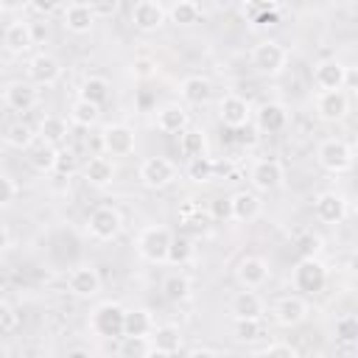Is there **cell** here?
I'll return each mask as SVG.
<instances>
[{"label": "cell", "instance_id": "1", "mask_svg": "<svg viewBox=\"0 0 358 358\" xmlns=\"http://www.w3.org/2000/svg\"><path fill=\"white\" fill-rule=\"evenodd\" d=\"M288 64V50L277 39H263L252 48V67L263 76H280Z\"/></svg>", "mask_w": 358, "mask_h": 358}, {"label": "cell", "instance_id": "2", "mask_svg": "<svg viewBox=\"0 0 358 358\" xmlns=\"http://www.w3.org/2000/svg\"><path fill=\"white\" fill-rule=\"evenodd\" d=\"M123 313H126V308H120L117 302H101L90 313V330L101 338H120L123 336Z\"/></svg>", "mask_w": 358, "mask_h": 358}, {"label": "cell", "instance_id": "3", "mask_svg": "<svg viewBox=\"0 0 358 358\" xmlns=\"http://www.w3.org/2000/svg\"><path fill=\"white\" fill-rule=\"evenodd\" d=\"M316 159L327 173H344L352 168V148L338 137H327L319 143Z\"/></svg>", "mask_w": 358, "mask_h": 358}, {"label": "cell", "instance_id": "4", "mask_svg": "<svg viewBox=\"0 0 358 358\" xmlns=\"http://www.w3.org/2000/svg\"><path fill=\"white\" fill-rule=\"evenodd\" d=\"M123 229V215L117 213V207L112 204H101L90 213L87 218V232L95 238V241H115Z\"/></svg>", "mask_w": 358, "mask_h": 358}, {"label": "cell", "instance_id": "5", "mask_svg": "<svg viewBox=\"0 0 358 358\" xmlns=\"http://www.w3.org/2000/svg\"><path fill=\"white\" fill-rule=\"evenodd\" d=\"M327 285V268L324 263L313 255V257H302L294 266V288L302 294H319Z\"/></svg>", "mask_w": 358, "mask_h": 358}, {"label": "cell", "instance_id": "6", "mask_svg": "<svg viewBox=\"0 0 358 358\" xmlns=\"http://www.w3.org/2000/svg\"><path fill=\"white\" fill-rule=\"evenodd\" d=\"M168 243H171V232L165 227H145L137 235V252L143 260L148 263H165L168 257Z\"/></svg>", "mask_w": 358, "mask_h": 358}, {"label": "cell", "instance_id": "7", "mask_svg": "<svg viewBox=\"0 0 358 358\" xmlns=\"http://www.w3.org/2000/svg\"><path fill=\"white\" fill-rule=\"evenodd\" d=\"M176 179V165L173 159L168 157H148L143 165H140V182L151 190H159V187H168L171 182Z\"/></svg>", "mask_w": 358, "mask_h": 358}, {"label": "cell", "instance_id": "8", "mask_svg": "<svg viewBox=\"0 0 358 358\" xmlns=\"http://www.w3.org/2000/svg\"><path fill=\"white\" fill-rule=\"evenodd\" d=\"M218 120H221L227 129H243V126H249V120H252V106H249V101L241 98V95H235V92L224 95V98L218 101Z\"/></svg>", "mask_w": 358, "mask_h": 358}, {"label": "cell", "instance_id": "9", "mask_svg": "<svg viewBox=\"0 0 358 358\" xmlns=\"http://www.w3.org/2000/svg\"><path fill=\"white\" fill-rule=\"evenodd\" d=\"M350 112V95L344 90H322L316 95V115L327 123L344 120Z\"/></svg>", "mask_w": 358, "mask_h": 358}, {"label": "cell", "instance_id": "10", "mask_svg": "<svg viewBox=\"0 0 358 358\" xmlns=\"http://www.w3.org/2000/svg\"><path fill=\"white\" fill-rule=\"evenodd\" d=\"M101 145L109 157H129L134 151V131L126 123H109L101 131Z\"/></svg>", "mask_w": 358, "mask_h": 358}, {"label": "cell", "instance_id": "11", "mask_svg": "<svg viewBox=\"0 0 358 358\" xmlns=\"http://www.w3.org/2000/svg\"><path fill=\"white\" fill-rule=\"evenodd\" d=\"M67 288L73 296L78 299H92L98 296L101 291V274L95 266H76L70 274H67Z\"/></svg>", "mask_w": 358, "mask_h": 358}, {"label": "cell", "instance_id": "12", "mask_svg": "<svg viewBox=\"0 0 358 358\" xmlns=\"http://www.w3.org/2000/svg\"><path fill=\"white\" fill-rule=\"evenodd\" d=\"M28 78L36 87H50L62 78V62L53 53H36L28 62Z\"/></svg>", "mask_w": 358, "mask_h": 358}, {"label": "cell", "instance_id": "13", "mask_svg": "<svg viewBox=\"0 0 358 358\" xmlns=\"http://www.w3.org/2000/svg\"><path fill=\"white\" fill-rule=\"evenodd\" d=\"M165 8L157 3V0H137L131 6V22L137 31L143 34H151V31H159L162 22H165Z\"/></svg>", "mask_w": 358, "mask_h": 358}, {"label": "cell", "instance_id": "14", "mask_svg": "<svg viewBox=\"0 0 358 358\" xmlns=\"http://www.w3.org/2000/svg\"><path fill=\"white\" fill-rule=\"evenodd\" d=\"M313 215H316L322 224H338V221H344V215H347V201H344V196L336 193V190L319 193V196L313 199Z\"/></svg>", "mask_w": 358, "mask_h": 358}, {"label": "cell", "instance_id": "15", "mask_svg": "<svg viewBox=\"0 0 358 358\" xmlns=\"http://www.w3.org/2000/svg\"><path fill=\"white\" fill-rule=\"evenodd\" d=\"M274 319L280 327H296L308 319V299L299 294H288L274 305Z\"/></svg>", "mask_w": 358, "mask_h": 358}, {"label": "cell", "instance_id": "16", "mask_svg": "<svg viewBox=\"0 0 358 358\" xmlns=\"http://www.w3.org/2000/svg\"><path fill=\"white\" fill-rule=\"evenodd\" d=\"M235 277H238V282H241L243 288H255V291H257V288L266 285V280H268V263H266L263 257H257V255H246V257L238 260Z\"/></svg>", "mask_w": 358, "mask_h": 358}, {"label": "cell", "instance_id": "17", "mask_svg": "<svg viewBox=\"0 0 358 358\" xmlns=\"http://www.w3.org/2000/svg\"><path fill=\"white\" fill-rule=\"evenodd\" d=\"M249 179H252V185H255L257 190L268 193V190H277V187L282 185L285 171H282V165H280L277 159H257V162L252 165Z\"/></svg>", "mask_w": 358, "mask_h": 358}, {"label": "cell", "instance_id": "18", "mask_svg": "<svg viewBox=\"0 0 358 358\" xmlns=\"http://www.w3.org/2000/svg\"><path fill=\"white\" fill-rule=\"evenodd\" d=\"M3 101L8 109L14 112H31L36 103H39V92L34 84L28 81H11L6 90H3Z\"/></svg>", "mask_w": 358, "mask_h": 358}, {"label": "cell", "instance_id": "19", "mask_svg": "<svg viewBox=\"0 0 358 358\" xmlns=\"http://www.w3.org/2000/svg\"><path fill=\"white\" fill-rule=\"evenodd\" d=\"M34 28H31V22H25V20H14L6 31H3V45H6V50L8 53H14V56H22V53H28L31 48H34Z\"/></svg>", "mask_w": 358, "mask_h": 358}, {"label": "cell", "instance_id": "20", "mask_svg": "<svg viewBox=\"0 0 358 358\" xmlns=\"http://www.w3.org/2000/svg\"><path fill=\"white\" fill-rule=\"evenodd\" d=\"M260 210L263 204L252 190H238L235 196H229V218L238 224H252L260 215Z\"/></svg>", "mask_w": 358, "mask_h": 358}, {"label": "cell", "instance_id": "21", "mask_svg": "<svg viewBox=\"0 0 358 358\" xmlns=\"http://www.w3.org/2000/svg\"><path fill=\"white\" fill-rule=\"evenodd\" d=\"M344 78H347V67L336 59H324L313 67V84L322 90H344Z\"/></svg>", "mask_w": 358, "mask_h": 358}, {"label": "cell", "instance_id": "22", "mask_svg": "<svg viewBox=\"0 0 358 358\" xmlns=\"http://www.w3.org/2000/svg\"><path fill=\"white\" fill-rule=\"evenodd\" d=\"M151 350L159 355H173L182 350V330L176 324H154L148 333Z\"/></svg>", "mask_w": 358, "mask_h": 358}, {"label": "cell", "instance_id": "23", "mask_svg": "<svg viewBox=\"0 0 358 358\" xmlns=\"http://www.w3.org/2000/svg\"><path fill=\"white\" fill-rule=\"evenodd\" d=\"M229 310L235 319H260L266 313V302L260 299V294H255V288H243L232 296Z\"/></svg>", "mask_w": 358, "mask_h": 358}, {"label": "cell", "instance_id": "24", "mask_svg": "<svg viewBox=\"0 0 358 358\" xmlns=\"http://www.w3.org/2000/svg\"><path fill=\"white\" fill-rule=\"evenodd\" d=\"M28 165L36 171V173H53L56 171V159H59V148L53 143H31L28 148Z\"/></svg>", "mask_w": 358, "mask_h": 358}, {"label": "cell", "instance_id": "25", "mask_svg": "<svg viewBox=\"0 0 358 358\" xmlns=\"http://www.w3.org/2000/svg\"><path fill=\"white\" fill-rule=\"evenodd\" d=\"M115 173H117V168L109 157H90L84 165V179L92 187H109L115 182Z\"/></svg>", "mask_w": 358, "mask_h": 358}, {"label": "cell", "instance_id": "26", "mask_svg": "<svg viewBox=\"0 0 358 358\" xmlns=\"http://www.w3.org/2000/svg\"><path fill=\"white\" fill-rule=\"evenodd\" d=\"M285 126H288V109H285L282 103L268 101V103H263V106L257 109V129H260V131L277 134V131H282Z\"/></svg>", "mask_w": 358, "mask_h": 358}, {"label": "cell", "instance_id": "27", "mask_svg": "<svg viewBox=\"0 0 358 358\" xmlns=\"http://www.w3.org/2000/svg\"><path fill=\"white\" fill-rule=\"evenodd\" d=\"M179 95H182L185 103H190V106H201V103L210 101V95H213V84H210L204 76H187V78L179 84Z\"/></svg>", "mask_w": 358, "mask_h": 358}, {"label": "cell", "instance_id": "28", "mask_svg": "<svg viewBox=\"0 0 358 358\" xmlns=\"http://www.w3.org/2000/svg\"><path fill=\"white\" fill-rule=\"evenodd\" d=\"M157 129L162 134H179L182 129H187V112L182 103H165L162 109H157Z\"/></svg>", "mask_w": 358, "mask_h": 358}, {"label": "cell", "instance_id": "29", "mask_svg": "<svg viewBox=\"0 0 358 358\" xmlns=\"http://www.w3.org/2000/svg\"><path fill=\"white\" fill-rule=\"evenodd\" d=\"M95 22V14L87 3H73L67 11H64V28L70 34H87Z\"/></svg>", "mask_w": 358, "mask_h": 358}, {"label": "cell", "instance_id": "30", "mask_svg": "<svg viewBox=\"0 0 358 358\" xmlns=\"http://www.w3.org/2000/svg\"><path fill=\"white\" fill-rule=\"evenodd\" d=\"M154 327V316L145 308H134L123 313V336H148Z\"/></svg>", "mask_w": 358, "mask_h": 358}, {"label": "cell", "instance_id": "31", "mask_svg": "<svg viewBox=\"0 0 358 358\" xmlns=\"http://www.w3.org/2000/svg\"><path fill=\"white\" fill-rule=\"evenodd\" d=\"M179 151L185 159H193V157H201L207 151V137L201 129H182L179 131Z\"/></svg>", "mask_w": 358, "mask_h": 358}, {"label": "cell", "instance_id": "32", "mask_svg": "<svg viewBox=\"0 0 358 358\" xmlns=\"http://www.w3.org/2000/svg\"><path fill=\"white\" fill-rule=\"evenodd\" d=\"M109 81L103 78V76H90V78H84V84H81V90H78V98H84V101H90V103H106V98H109Z\"/></svg>", "mask_w": 358, "mask_h": 358}, {"label": "cell", "instance_id": "33", "mask_svg": "<svg viewBox=\"0 0 358 358\" xmlns=\"http://www.w3.org/2000/svg\"><path fill=\"white\" fill-rule=\"evenodd\" d=\"M98 115H101V106H98V103H90V101H84V98H76L73 106H70V120H73L76 126H81V129L95 126V123H98Z\"/></svg>", "mask_w": 358, "mask_h": 358}, {"label": "cell", "instance_id": "34", "mask_svg": "<svg viewBox=\"0 0 358 358\" xmlns=\"http://www.w3.org/2000/svg\"><path fill=\"white\" fill-rule=\"evenodd\" d=\"M64 137H67V120H64V117H59V115H45V117L39 120V140L59 145Z\"/></svg>", "mask_w": 358, "mask_h": 358}, {"label": "cell", "instance_id": "35", "mask_svg": "<svg viewBox=\"0 0 358 358\" xmlns=\"http://www.w3.org/2000/svg\"><path fill=\"white\" fill-rule=\"evenodd\" d=\"M162 296H165L168 302H185V299L190 296V280H187L185 274H179V271L168 274V277L162 280Z\"/></svg>", "mask_w": 358, "mask_h": 358}, {"label": "cell", "instance_id": "36", "mask_svg": "<svg viewBox=\"0 0 358 358\" xmlns=\"http://www.w3.org/2000/svg\"><path fill=\"white\" fill-rule=\"evenodd\" d=\"M185 173H187V179H190V182H196V185H204V182H210V179L215 176V162H213L207 154H201V157H193V159H187V165H185Z\"/></svg>", "mask_w": 358, "mask_h": 358}, {"label": "cell", "instance_id": "37", "mask_svg": "<svg viewBox=\"0 0 358 358\" xmlns=\"http://www.w3.org/2000/svg\"><path fill=\"white\" fill-rule=\"evenodd\" d=\"M34 140H36L34 129H31L28 123H22V120H17V123H11V126L6 129V145L17 148V151H25Z\"/></svg>", "mask_w": 358, "mask_h": 358}, {"label": "cell", "instance_id": "38", "mask_svg": "<svg viewBox=\"0 0 358 358\" xmlns=\"http://www.w3.org/2000/svg\"><path fill=\"white\" fill-rule=\"evenodd\" d=\"M190 255H193V241H190L187 235H171L165 263H171V266H182V263L190 260Z\"/></svg>", "mask_w": 358, "mask_h": 358}, {"label": "cell", "instance_id": "39", "mask_svg": "<svg viewBox=\"0 0 358 358\" xmlns=\"http://www.w3.org/2000/svg\"><path fill=\"white\" fill-rule=\"evenodd\" d=\"M210 224H213L210 213H201L199 207H185V210H182V227H185L190 235H204V232L210 229Z\"/></svg>", "mask_w": 358, "mask_h": 358}, {"label": "cell", "instance_id": "40", "mask_svg": "<svg viewBox=\"0 0 358 358\" xmlns=\"http://www.w3.org/2000/svg\"><path fill=\"white\" fill-rule=\"evenodd\" d=\"M123 358H145L151 355V341L148 336H120V350H117Z\"/></svg>", "mask_w": 358, "mask_h": 358}, {"label": "cell", "instance_id": "41", "mask_svg": "<svg viewBox=\"0 0 358 358\" xmlns=\"http://www.w3.org/2000/svg\"><path fill=\"white\" fill-rule=\"evenodd\" d=\"M232 336L238 341H255L263 336V324L260 319H235L232 322Z\"/></svg>", "mask_w": 358, "mask_h": 358}, {"label": "cell", "instance_id": "42", "mask_svg": "<svg viewBox=\"0 0 358 358\" xmlns=\"http://www.w3.org/2000/svg\"><path fill=\"white\" fill-rule=\"evenodd\" d=\"M199 17H201V11H199V3H173V8H171V20L176 22V25H196L199 22Z\"/></svg>", "mask_w": 358, "mask_h": 358}, {"label": "cell", "instance_id": "43", "mask_svg": "<svg viewBox=\"0 0 358 358\" xmlns=\"http://www.w3.org/2000/svg\"><path fill=\"white\" fill-rule=\"evenodd\" d=\"M336 338H338V344H358V319L352 313H347L336 322Z\"/></svg>", "mask_w": 358, "mask_h": 358}, {"label": "cell", "instance_id": "44", "mask_svg": "<svg viewBox=\"0 0 358 358\" xmlns=\"http://www.w3.org/2000/svg\"><path fill=\"white\" fill-rule=\"evenodd\" d=\"M257 355H268V358H296V355H299V350H296V347H291V344H285V341H274V344H268V347L257 350Z\"/></svg>", "mask_w": 358, "mask_h": 358}, {"label": "cell", "instance_id": "45", "mask_svg": "<svg viewBox=\"0 0 358 358\" xmlns=\"http://www.w3.org/2000/svg\"><path fill=\"white\" fill-rule=\"evenodd\" d=\"M87 6L92 8L95 20H98V17H101V20H109V17H115V14L120 11V0H90Z\"/></svg>", "mask_w": 358, "mask_h": 358}, {"label": "cell", "instance_id": "46", "mask_svg": "<svg viewBox=\"0 0 358 358\" xmlns=\"http://www.w3.org/2000/svg\"><path fill=\"white\" fill-rule=\"evenodd\" d=\"M17 313H14V308L8 305V302H3L0 299V336H8V333H14L17 330Z\"/></svg>", "mask_w": 358, "mask_h": 358}, {"label": "cell", "instance_id": "47", "mask_svg": "<svg viewBox=\"0 0 358 358\" xmlns=\"http://www.w3.org/2000/svg\"><path fill=\"white\" fill-rule=\"evenodd\" d=\"M296 249H299L302 257H313V255H319V249H322V238L313 235V232H305V235L296 241Z\"/></svg>", "mask_w": 358, "mask_h": 358}, {"label": "cell", "instance_id": "48", "mask_svg": "<svg viewBox=\"0 0 358 358\" xmlns=\"http://www.w3.org/2000/svg\"><path fill=\"white\" fill-rule=\"evenodd\" d=\"M271 8H277V3H274V0H246V3H243V17L252 22L257 14L271 11Z\"/></svg>", "mask_w": 358, "mask_h": 358}, {"label": "cell", "instance_id": "49", "mask_svg": "<svg viewBox=\"0 0 358 358\" xmlns=\"http://www.w3.org/2000/svg\"><path fill=\"white\" fill-rule=\"evenodd\" d=\"M207 213H210V218H213V221H229V199H224V196L213 199Z\"/></svg>", "mask_w": 358, "mask_h": 358}, {"label": "cell", "instance_id": "50", "mask_svg": "<svg viewBox=\"0 0 358 358\" xmlns=\"http://www.w3.org/2000/svg\"><path fill=\"white\" fill-rule=\"evenodd\" d=\"M14 196H17V185H14V179L6 176V173H0V207L11 204Z\"/></svg>", "mask_w": 358, "mask_h": 358}, {"label": "cell", "instance_id": "51", "mask_svg": "<svg viewBox=\"0 0 358 358\" xmlns=\"http://www.w3.org/2000/svg\"><path fill=\"white\" fill-rule=\"evenodd\" d=\"M274 25H280V11L277 8H271V11H263V14H257L255 20H252V28H274Z\"/></svg>", "mask_w": 358, "mask_h": 358}, {"label": "cell", "instance_id": "52", "mask_svg": "<svg viewBox=\"0 0 358 358\" xmlns=\"http://www.w3.org/2000/svg\"><path fill=\"white\" fill-rule=\"evenodd\" d=\"M154 62L148 59V56H140V59H134V64H131V73L137 76V78H148L151 73H154Z\"/></svg>", "mask_w": 358, "mask_h": 358}, {"label": "cell", "instance_id": "53", "mask_svg": "<svg viewBox=\"0 0 358 358\" xmlns=\"http://www.w3.org/2000/svg\"><path fill=\"white\" fill-rule=\"evenodd\" d=\"M73 168H76V157H73L70 151H59V159H56V171H59V173H70ZM56 171H53V173H56Z\"/></svg>", "mask_w": 358, "mask_h": 358}, {"label": "cell", "instance_id": "54", "mask_svg": "<svg viewBox=\"0 0 358 358\" xmlns=\"http://www.w3.org/2000/svg\"><path fill=\"white\" fill-rule=\"evenodd\" d=\"M31 3V8L36 11V14H50V11H56V6H59V0H28Z\"/></svg>", "mask_w": 358, "mask_h": 358}, {"label": "cell", "instance_id": "55", "mask_svg": "<svg viewBox=\"0 0 358 358\" xmlns=\"http://www.w3.org/2000/svg\"><path fill=\"white\" fill-rule=\"evenodd\" d=\"M8 243H11V235H8V229L0 224V255L8 249Z\"/></svg>", "mask_w": 358, "mask_h": 358}, {"label": "cell", "instance_id": "56", "mask_svg": "<svg viewBox=\"0 0 358 358\" xmlns=\"http://www.w3.org/2000/svg\"><path fill=\"white\" fill-rule=\"evenodd\" d=\"M190 355H218V350H213V347H193Z\"/></svg>", "mask_w": 358, "mask_h": 358}, {"label": "cell", "instance_id": "57", "mask_svg": "<svg viewBox=\"0 0 358 358\" xmlns=\"http://www.w3.org/2000/svg\"><path fill=\"white\" fill-rule=\"evenodd\" d=\"M67 355H90V350H84V347H76V350H70Z\"/></svg>", "mask_w": 358, "mask_h": 358}, {"label": "cell", "instance_id": "58", "mask_svg": "<svg viewBox=\"0 0 358 358\" xmlns=\"http://www.w3.org/2000/svg\"><path fill=\"white\" fill-rule=\"evenodd\" d=\"M176 3H199V0H176Z\"/></svg>", "mask_w": 358, "mask_h": 358}, {"label": "cell", "instance_id": "59", "mask_svg": "<svg viewBox=\"0 0 358 358\" xmlns=\"http://www.w3.org/2000/svg\"><path fill=\"white\" fill-rule=\"evenodd\" d=\"M3 8H6V0H0V11H3Z\"/></svg>", "mask_w": 358, "mask_h": 358}]
</instances>
